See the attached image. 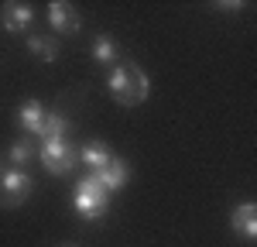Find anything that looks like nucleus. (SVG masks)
<instances>
[{
	"label": "nucleus",
	"mask_w": 257,
	"mask_h": 247,
	"mask_svg": "<svg viewBox=\"0 0 257 247\" xmlns=\"http://www.w3.org/2000/svg\"><path fill=\"white\" fill-rule=\"evenodd\" d=\"M106 86H110V93H113V100H117L120 106H141V103L148 100V93H151V82L144 76V69L134 65V62L113 65Z\"/></svg>",
	"instance_id": "1"
},
{
	"label": "nucleus",
	"mask_w": 257,
	"mask_h": 247,
	"mask_svg": "<svg viewBox=\"0 0 257 247\" xmlns=\"http://www.w3.org/2000/svg\"><path fill=\"white\" fill-rule=\"evenodd\" d=\"M72 203H76V213H79L82 220H99V216H106L110 192H106L93 175H86V179H79L76 192H72Z\"/></svg>",
	"instance_id": "2"
},
{
	"label": "nucleus",
	"mask_w": 257,
	"mask_h": 247,
	"mask_svg": "<svg viewBox=\"0 0 257 247\" xmlns=\"http://www.w3.org/2000/svg\"><path fill=\"white\" fill-rule=\"evenodd\" d=\"M31 189H35V179L28 172H21V168H4L0 172V206L4 209L21 206L31 196Z\"/></svg>",
	"instance_id": "3"
},
{
	"label": "nucleus",
	"mask_w": 257,
	"mask_h": 247,
	"mask_svg": "<svg viewBox=\"0 0 257 247\" xmlns=\"http://www.w3.org/2000/svg\"><path fill=\"white\" fill-rule=\"evenodd\" d=\"M38 158H41V165H45L52 175H69V172L76 168V162H79V151L62 138V141H45L41 144Z\"/></svg>",
	"instance_id": "4"
},
{
	"label": "nucleus",
	"mask_w": 257,
	"mask_h": 247,
	"mask_svg": "<svg viewBox=\"0 0 257 247\" xmlns=\"http://www.w3.org/2000/svg\"><path fill=\"white\" fill-rule=\"evenodd\" d=\"M48 24H52L59 35H76L82 28V18H79V11H76L72 4L52 0V4H48Z\"/></svg>",
	"instance_id": "5"
},
{
	"label": "nucleus",
	"mask_w": 257,
	"mask_h": 247,
	"mask_svg": "<svg viewBox=\"0 0 257 247\" xmlns=\"http://www.w3.org/2000/svg\"><path fill=\"white\" fill-rule=\"evenodd\" d=\"M31 21H35L31 4H0V24H4V31L21 35V31L31 28Z\"/></svg>",
	"instance_id": "6"
},
{
	"label": "nucleus",
	"mask_w": 257,
	"mask_h": 247,
	"mask_svg": "<svg viewBox=\"0 0 257 247\" xmlns=\"http://www.w3.org/2000/svg\"><path fill=\"white\" fill-rule=\"evenodd\" d=\"M230 226L243 240H257V203H237L230 213Z\"/></svg>",
	"instance_id": "7"
},
{
	"label": "nucleus",
	"mask_w": 257,
	"mask_h": 247,
	"mask_svg": "<svg viewBox=\"0 0 257 247\" xmlns=\"http://www.w3.org/2000/svg\"><path fill=\"white\" fill-rule=\"evenodd\" d=\"M93 179H96L106 192H117V189H123L127 185V179H131V168H127V162H120V158H110V165L106 168H99V172H89Z\"/></svg>",
	"instance_id": "8"
},
{
	"label": "nucleus",
	"mask_w": 257,
	"mask_h": 247,
	"mask_svg": "<svg viewBox=\"0 0 257 247\" xmlns=\"http://www.w3.org/2000/svg\"><path fill=\"white\" fill-rule=\"evenodd\" d=\"M18 124L24 127V131H31V134H41V127H45V117H48V110L41 106L38 100H24L18 106Z\"/></svg>",
	"instance_id": "9"
},
{
	"label": "nucleus",
	"mask_w": 257,
	"mask_h": 247,
	"mask_svg": "<svg viewBox=\"0 0 257 247\" xmlns=\"http://www.w3.org/2000/svg\"><path fill=\"white\" fill-rule=\"evenodd\" d=\"M110 158H113V155H110V148H106L103 141H89V144H82V148H79V162H86L93 172L106 168Z\"/></svg>",
	"instance_id": "10"
},
{
	"label": "nucleus",
	"mask_w": 257,
	"mask_h": 247,
	"mask_svg": "<svg viewBox=\"0 0 257 247\" xmlns=\"http://www.w3.org/2000/svg\"><path fill=\"white\" fill-rule=\"evenodd\" d=\"M28 52L41 62H55L59 59V41L48 38V35H31V38H28Z\"/></svg>",
	"instance_id": "11"
},
{
	"label": "nucleus",
	"mask_w": 257,
	"mask_h": 247,
	"mask_svg": "<svg viewBox=\"0 0 257 247\" xmlns=\"http://www.w3.org/2000/svg\"><path fill=\"white\" fill-rule=\"evenodd\" d=\"M65 131H69L65 113H62V110H48L45 127H41V141H62V138H65Z\"/></svg>",
	"instance_id": "12"
},
{
	"label": "nucleus",
	"mask_w": 257,
	"mask_h": 247,
	"mask_svg": "<svg viewBox=\"0 0 257 247\" xmlns=\"http://www.w3.org/2000/svg\"><path fill=\"white\" fill-rule=\"evenodd\" d=\"M31 158H38V151H35V144L28 141V138H21V141H14L7 148V165L11 168H21V165H28Z\"/></svg>",
	"instance_id": "13"
},
{
	"label": "nucleus",
	"mask_w": 257,
	"mask_h": 247,
	"mask_svg": "<svg viewBox=\"0 0 257 247\" xmlns=\"http://www.w3.org/2000/svg\"><path fill=\"white\" fill-rule=\"evenodd\" d=\"M93 59L103 62V65H113V62H117V45H113V38L99 35V38L93 41Z\"/></svg>",
	"instance_id": "14"
}]
</instances>
